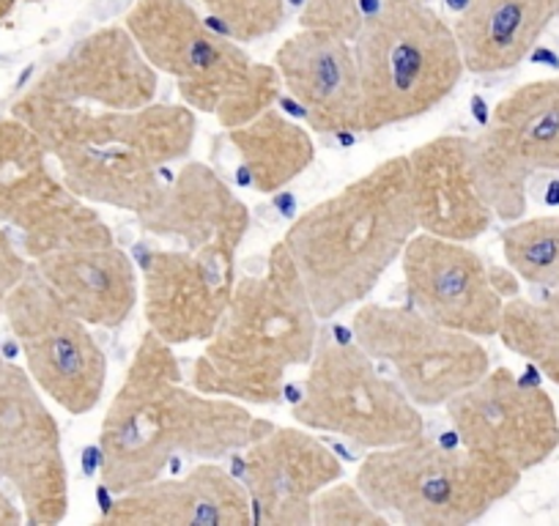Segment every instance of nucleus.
Returning <instances> with one entry per match:
<instances>
[{"instance_id": "f704fd0d", "label": "nucleus", "mask_w": 559, "mask_h": 526, "mask_svg": "<svg viewBox=\"0 0 559 526\" xmlns=\"http://www.w3.org/2000/svg\"><path fill=\"white\" fill-rule=\"evenodd\" d=\"M426 3H428V0H426Z\"/></svg>"}, {"instance_id": "412c9836", "label": "nucleus", "mask_w": 559, "mask_h": 526, "mask_svg": "<svg viewBox=\"0 0 559 526\" xmlns=\"http://www.w3.org/2000/svg\"><path fill=\"white\" fill-rule=\"evenodd\" d=\"M138 225L152 236L179 239L187 250L236 255L250 230V208L203 163H187L165 181L157 201L138 214Z\"/></svg>"}, {"instance_id": "f8f14e48", "label": "nucleus", "mask_w": 559, "mask_h": 526, "mask_svg": "<svg viewBox=\"0 0 559 526\" xmlns=\"http://www.w3.org/2000/svg\"><path fill=\"white\" fill-rule=\"evenodd\" d=\"M472 146L493 214L504 223L524 217L530 181L537 174H559V74L504 96Z\"/></svg>"}, {"instance_id": "f3484780", "label": "nucleus", "mask_w": 559, "mask_h": 526, "mask_svg": "<svg viewBox=\"0 0 559 526\" xmlns=\"http://www.w3.org/2000/svg\"><path fill=\"white\" fill-rule=\"evenodd\" d=\"M157 69L123 25H107L69 47L25 94L102 110H140L157 99Z\"/></svg>"}, {"instance_id": "9d476101", "label": "nucleus", "mask_w": 559, "mask_h": 526, "mask_svg": "<svg viewBox=\"0 0 559 526\" xmlns=\"http://www.w3.org/2000/svg\"><path fill=\"white\" fill-rule=\"evenodd\" d=\"M50 159L28 123L0 118V223L17 228L28 261L63 247L112 244L110 225L52 174Z\"/></svg>"}, {"instance_id": "6ab92c4d", "label": "nucleus", "mask_w": 559, "mask_h": 526, "mask_svg": "<svg viewBox=\"0 0 559 526\" xmlns=\"http://www.w3.org/2000/svg\"><path fill=\"white\" fill-rule=\"evenodd\" d=\"M274 69L316 132H362V91L352 39L335 31L302 28L274 52Z\"/></svg>"}, {"instance_id": "2eb2a0df", "label": "nucleus", "mask_w": 559, "mask_h": 526, "mask_svg": "<svg viewBox=\"0 0 559 526\" xmlns=\"http://www.w3.org/2000/svg\"><path fill=\"white\" fill-rule=\"evenodd\" d=\"M143 270V315L170 346L206 343L236 288V255L209 250H148Z\"/></svg>"}, {"instance_id": "4468645a", "label": "nucleus", "mask_w": 559, "mask_h": 526, "mask_svg": "<svg viewBox=\"0 0 559 526\" xmlns=\"http://www.w3.org/2000/svg\"><path fill=\"white\" fill-rule=\"evenodd\" d=\"M450 426L464 447L524 471L559 447V417L551 395L513 370H488L448 404Z\"/></svg>"}, {"instance_id": "a211bd4d", "label": "nucleus", "mask_w": 559, "mask_h": 526, "mask_svg": "<svg viewBox=\"0 0 559 526\" xmlns=\"http://www.w3.org/2000/svg\"><path fill=\"white\" fill-rule=\"evenodd\" d=\"M341 475L335 453L302 428L272 426L245 447V488L258 524H313V499Z\"/></svg>"}, {"instance_id": "f257e3e1", "label": "nucleus", "mask_w": 559, "mask_h": 526, "mask_svg": "<svg viewBox=\"0 0 559 526\" xmlns=\"http://www.w3.org/2000/svg\"><path fill=\"white\" fill-rule=\"evenodd\" d=\"M269 428L239 401L185 386L174 346L146 330L102 420V482L118 497L163 477L176 455L225 458Z\"/></svg>"}, {"instance_id": "0eeeda50", "label": "nucleus", "mask_w": 559, "mask_h": 526, "mask_svg": "<svg viewBox=\"0 0 559 526\" xmlns=\"http://www.w3.org/2000/svg\"><path fill=\"white\" fill-rule=\"evenodd\" d=\"M357 488L386 518L408 526H466L515 491L521 471L464 444L417 437L368 450Z\"/></svg>"}, {"instance_id": "ddd939ff", "label": "nucleus", "mask_w": 559, "mask_h": 526, "mask_svg": "<svg viewBox=\"0 0 559 526\" xmlns=\"http://www.w3.org/2000/svg\"><path fill=\"white\" fill-rule=\"evenodd\" d=\"M28 370L0 357V477L17 493L28 524H61L69 469L61 428Z\"/></svg>"}, {"instance_id": "c756f323", "label": "nucleus", "mask_w": 559, "mask_h": 526, "mask_svg": "<svg viewBox=\"0 0 559 526\" xmlns=\"http://www.w3.org/2000/svg\"><path fill=\"white\" fill-rule=\"evenodd\" d=\"M302 28H324L354 41L362 25V3L359 0H305Z\"/></svg>"}, {"instance_id": "1a4fd4ad", "label": "nucleus", "mask_w": 559, "mask_h": 526, "mask_svg": "<svg viewBox=\"0 0 559 526\" xmlns=\"http://www.w3.org/2000/svg\"><path fill=\"white\" fill-rule=\"evenodd\" d=\"M9 326L23 348L31 379L69 415H88L102 404L107 357L91 326L58 297L34 263L7 299Z\"/></svg>"}, {"instance_id": "393cba45", "label": "nucleus", "mask_w": 559, "mask_h": 526, "mask_svg": "<svg viewBox=\"0 0 559 526\" xmlns=\"http://www.w3.org/2000/svg\"><path fill=\"white\" fill-rule=\"evenodd\" d=\"M228 143L239 154L252 190L263 195L292 184L316 159V143L308 129L288 121L272 107L252 121L228 129Z\"/></svg>"}, {"instance_id": "423d86ee", "label": "nucleus", "mask_w": 559, "mask_h": 526, "mask_svg": "<svg viewBox=\"0 0 559 526\" xmlns=\"http://www.w3.org/2000/svg\"><path fill=\"white\" fill-rule=\"evenodd\" d=\"M352 45L368 135L431 112L466 72L453 25L426 0H381Z\"/></svg>"}, {"instance_id": "20e7f679", "label": "nucleus", "mask_w": 559, "mask_h": 526, "mask_svg": "<svg viewBox=\"0 0 559 526\" xmlns=\"http://www.w3.org/2000/svg\"><path fill=\"white\" fill-rule=\"evenodd\" d=\"M319 315L283 241L269 250L261 275L236 277L217 330L192 364V386L250 406L283 398L288 373L310 362Z\"/></svg>"}, {"instance_id": "a878e982", "label": "nucleus", "mask_w": 559, "mask_h": 526, "mask_svg": "<svg viewBox=\"0 0 559 526\" xmlns=\"http://www.w3.org/2000/svg\"><path fill=\"white\" fill-rule=\"evenodd\" d=\"M499 340L559 386V286L543 288L540 299L510 297L502 308Z\"/></svg>"}, {"instance_id": "b1692460", "label": "nucleus", "mask_w": 559, "mask_h": 526, "mask_svg": "<svg viewBox=\"0 0 559 526\" xmlns=\"http://www.w3.org/2000/svg\"><path fill=\"white\" fill-rule=\"evenodd\" d=\"M559 17V0H459L453 31L475 74L515 69Z\"/></svg>"}, {"instance_id": "39448f33", "label": "nucleus", "mask_w": 559, "mask_h": 526, "mask_svg": "<svg viewBox=\"0 0 559 526\" xmlns=\"http://www.w3.org/2000/svg\"><path fill=\"white\" fill-rule=\"evenodd\" d=\"M123 28L157 72L176 80L181 101L214 116L223 129L261 116L283 91L277 69L219 36L190 0H138Z\"/></svg>"}, {"instance_id": "c85d7f7f", "label": "nucleus", "mask_w": 559, "mask_h": 526, "mask_svg": "<svg viewBox=\"0 0 559 526\" xmlns=\"http://www.w3.org/2000/svg\"><path fill=\"white\" fill-rule=\"evenodd\" d=\"M386 515L365 499L357 482H332L313 499V524L319 526H381Z\"/></svg>"}, {"instance_id": "7c9ffc66", "label": "nucleus", "mask_w": 559, "mask_h": 526, "mask_svg": "<svg viewBox=\"0 0 559 526\" xmlns=\"http://www.w3.org/2000/svg\"><path fill=\"white\" fill-rule=\"evenodd\" d=\"M28 255L23 252V247H17V241L12 239L3 225H0V313L7 308L9 294L14 291L23 275L28 272Z\"/></svg>"}, {"instance_id": "7ed1b4c3", "label": "nucleus", "mask_w": 559, "mask_h": 526, "mask_svg": "<svg viewBox=\"0 0 559 526\" xmlns=\"http://www.w3.org/2000/svg\"><path fill=\"white\" fill-rule=\"evenodd\" d=\"M419 230L408 159L390 157L316 203L283 236L319 319L370 297Z\"/></svg>"}, {"instance_id": "6e6552de", "label": "nucleus", "mask_w": 559, "mask_h": 526, "mask_svg": "<svg viewBox=\"0 0 559 526\" xmlns=\"http://www.w3.org/2000/svg\"><path fill=\"white\" fill-rule=\"evenodd\" d=\"M308 364L302 398L294 406L299 426L335 433L365 450L395 447L426 431L406 390L381 375L359 346L321 335Z\"/></svg>"}, {"instance_id": "bb28decb", "label": "nucleus", "mask_w": 559, "mask_h": 526, "mask_svg": "<svg viewBox=\"0 0 559 526\" xmlns=\"http://www.w3.org/2000/svg\"><path fill=\"white\" fill-rule=\"evenodd\" d=\"M502 252L519 280L537 288L559 286V217L510 223L502 230Z\"/></svg>"}, {"instance_id": "aec40b11", "label": "nucleus", "mask_w": 559, "mask_h": 526, "mask_svg": "<svg viewBox=\"0 0 559 526\" xmlns=\"http://www.w3.org/2000/svg\"><path fill=\"white\" fill-rule=\"evenodd\" d=\"M412 203L423 234L475 241L497 219L477 179L475 146L466 135H439L406 154Z\"/></svg>"}, {"instance_id": "5701e85b", "label": "nucleus", "mask_w": 559, "mask_h": 526, "mask_svg": "<svg viewBox=\"0 0 559 526\" xmlns=\"http://www.w3.org/2000/svg\"><path fill=\"white\" fill-rule=\"evenodd\" d=\"M31 263L88 326L118 330L138 304V272L116 241L63 247Z\"/></svg>"}, {"instance_id": "f03ea898", "label": "nucleus", "mask_w": 559, "mask_h": 526, "mask_svg": "<svg viewBox=\"0 0 559 526\" xmlns=\"http://www.w3.org/2000/svg\"><path fill=\"white\" fill-rule=\"evenodd\" d=\"M12 116L39 135L74 195L134 217L157 201L163 170L192 152L198 129L187 105L102 110L23 94Z\"/></svg>"}, {"instance_id": "cd10ccee", "label": "nucleus", "mask_w": 559, "mask_h": 526, "mask_svg": "<svg viewBox=\"0 0 559 526\" xmlns=\"http://www.w3.org/2000/svg\"><path fill=\"white\" fill-rule=\"evenodd\" d=\"M198 7L217 20L234 41H258L286 23L288 0H198Z\"/></svg>"}, {"instance_id": "4be33fe9", "label": "nucleus", "mask_w": 559, "mask_h": 526, "mask_svg": "<svg viewBox=\"0 0 559 526\" xmlns=\"http://www.w3.org/2000/svg\"><path fill=\"white\" fill-rule=\"evenodd\" d=\"M102 524L121 526H247L252 504L245 482L230 477L223 466L201 464L185 477L146 482L102 513Z\"/></svg>"}, {"instance_id": "473e14b6", "label": "nucleus", "mask_w": 559, "mask_h": 526, "mask_svg": "<svg viewBox=\"0 0 559 526\" xmlns=\"http://www.w3.org/2000/svg\"><path fill=\"white\" fill-rule=\"evenodd\" d=\"M20 0H0V23L9 17V14L14 12V7H17Z\"/></svg>"}, {"instance_id": "dca6fc26", "label": "nucleus", "mask_w": 559, "mask_h": 526, "mask_svg": "<svg viewBox=\"0 0 559 526\" xmlns=\"http://www.w3.org/2000/svg\"><path fill=\"white\" fill-rule=\"evenodd\" d=\"M401 258L412 308L448 330L475 337L499 335L504 297L493 286L486 261L464 241L419 230Z\"/></svg>"}, {"instance_id": "72a5a7b5", "label": "nucleus", "mask_w": 559, "mask_h": 526, "mask_svg": "<svg viewBox=\"0 0 559 526\" xmlns=\"http://www.w3.org/2000/svg\"><path fill=\"white\" fill-rule=\"evenodd\" d=\"M25 3H41V0H25Z\"/></svg>"}, {"instance_id": "9b49d317", "label": "nucleus", "mask_w": 559, "mask_h": 526, "mask_svg": "<svg viewBox=\"0 0 559 526\" xmlns=\"http://www.w3.org/2000/svg\"><path fill=\"white\" fill-rule=\"evenodd\" d=\"M354 340L386 362L417 406H444L491 370L486 346L475 335L448 330L417 308L365 304L354 313Z\"/></svg>"}, {"instance_id": "2f4dec72", "label": "nucleus", "mask_w": 559, "mask_h": 526, "mask_svg": "<svg viewBox=\"0 0 559 526\" xmlns=\"http://www.w3.org/2000/svg\"><path fill=\"white\" fill-rule=\"evenodd\" d=\"M23 521H25L23 507H17L12 493L3 488V477H0V526H14V524H23Z\"/></svg>"}]
</instances>
